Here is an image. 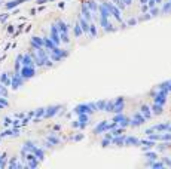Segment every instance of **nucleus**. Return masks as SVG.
Listing matches in <instances>:
<instances>
[{
    "label": "nucleus",
    "mask_w": 171,
    "mask_h": 169,
    "mask_svg": "<svg viewBox=\"0 0 171 169\" xmlns=\"http://www.w3.org/2000/svg\"><path fill=\"white\" fill-rule=\"evenodd\" d=\"M103 3H104V6H106V8L109 9L110 17H113L116 21H118V22H122V21H124V19H122V10H120V9L118 8V6H116L113 2H110V0H109V2H103Z\"/></svg>",
    "instance_id": "nucleus-1"
},
{
    "label": "nucleus",
    "mask_w": 171,
    "mask_h": 169,
    "mask_svg": "<svg viewBox=\"0 0 171 169\" xmlns=\"http://www.w3.org/2000/svg\"><path fill=\"white\" fill-rule=\"evenodd\" d=\"M145 123H146V119L143 117V114L140 111H136L129 117V126L131 128H138V126H141V125H145Z\"/></svg>",
    "instance_id": "nucleus-2"
},
{
    "label": "nucleus",
    "mask_w": 171,
    "mask_h": 169,
    "mask_svg": "<svg viewBox=\"0 0 171 169\" xmlns=\"http://www.w3.org/2000/svg\"><path fill=\"white\" fill-rule=\"evenodd\" d=\"M150 95H152V98H153V102H158V104L165 105V102H167V96H168V92H164V91L156 89V91H152Z\"/></svg>",
    "instance_id": "nucleus-3"
},
{
    "label": "nucleus",
    "mask_w": 171,
    "mask_h": 169,
    "mask_svg": "<svg viewBox=\"0 0 171 169\" xmlns=\"http://www.w3.org/2000/svg\"><path fill=\"white\" fill-rule=\"evenodd\" d=\"M107 131H110V123H109V120H101V122H98L97 126L94 128L95 135H101V134L107 132Z\"/></svg>",
    "instance_id": "nucleus-4"
},
{
    "label": "nucleus",
    "mask_w": 171,
    "mask_h": 169,
    "mask_svg": "<svg viewBox=\"0 0 171 169\" xmlns=\"http://www.w3.org/2000/svg\"><path fill=\"white\" fill-rule=\"evenodd\" d=\"M113 114H116V113H122L124 111V107H125V100H124V96H118L116 100H113Z\"/></svg>",
    "instance_id": "nucleus-5"
},
{
    "label": "nucleus",
    "mask_w": 171,
    "mask_h": 169,
    "mask_svg": "<svg viewBox=\"0 0 171 169\" xmlns=\"http://www.w3.org/2000/svg\"><path fill=\"white\" fill-rule=\"evenodd\" d=\"M49 39H51L57 46L61 43V40H60V30H58L57 24H52V27H51V37H49Z\"/></svg>",
    "instance_id": "nucleus-6"
},
{
    "label": "nucleus",
    "mask_w": 171,
    "mask_h": 169,
    "mask_svg": "<svg viewBox=\"0 0 171 169\" xmlns=\"http://www.w3.org/2000/svg\"><path fill=\"white\" fill-rule=\"evenodd\" d=\"M77 128L79 129H83L89 125V114H77Z\"/></svg>",
    "instance_id": "nucleus-7"
},
{
    "label": "nucleus",
    "mask_w": 171,
    "mask_h": 169,
    "mask_svg": "<svg viewBox=\"0 0 171 169\" xmlns=\"http://www.w3.org/2000/svg\"><path fill=\"white\" fill-rule=\"evenodd\" d=\"M170 123L171 122H161V123H155L150 126L152 131H156V132H167L170 129Z\"/></svg>",
    "instance_id": "nucleus-8"
},
{
    "label": "nucleus",
    "mask_w": 171,
    "mask_h": 169,
    "mask_svg": "<svg viewBox=\"0 0 171 169\" xmlns=\"http://www.w3.org/2000/svg\"><path fill=\"white\" fill-rule=\"evenodd\" d=\"M140 113L143 114V117L146 119V122H147V120H150V119L153 117L152 108H150V105H147V104H141V107H140Z\"/></svg>",
    "instance_id": "nucleus-9"
},
{
    "label": "nucleus",
    "mask_w": 171,
    "mask_h": 169,
    "mask_svg": "<svg viewBox=\"0 0 171 169\" xmlns=\"http://www.w3.org/2000/svg\"><path fill=\"white\" fill-rule=\"evenodd\" d=\"M80 15L85 18L86 21L92 22V12L88 9V6L85 5V2H82V5H80Z\"/></svg>",
    "instance_id": "nucleus-10"
},
{
    "label": "nucleus",
    "mask_w": 171,
    "mask_h": 169,
    "mask_svg": "<svg viewBox=\"0 0 171 169\" xmlns=\"http://www.w3.org/2000/svg\"><path fill=\"white\" fill-rule=\"evenodd\" d=\"M73 113L75 114H89V107H88V102H83V104H77L76 107L73 108Z\"/></svg>",
    "instance_id": "nucleus-11"
},
{
    "label": "nucleus",
    "mask_w": 171,
    "mask_h": 169,
    "mask_svg": "<svg viewBox=\"0 0 171 169\" xmlns=\"http://www.w3.org/2000/svg\"><path fill=\"white\" fill-rule=\"evenodd\" d=\"M110 145H116V147H124V145H125V135H124V134H120V135L112 136Z\"/></svg>",
    "instance_id": "nucleus-12"
},
{
    "label": "nucleus",
    "mask_w": 171,
    "mask_h": 169,
    "mask_svg": "<svg viewBox=\"0 0 171 169\" xmlns=\"http://www.w3.org/2000/svg\"><path fill=\"white\" fill-rule=\"evenodd\" d=\"M145 157H146V166H150V163L155 160H158V154L152 150H146L145 151Z\"/></svg>",
    "instance_id": "nucleus-13"
},
{
    "label": "nucleus",
    "mask_w": 171,
    "mask_h": 169,
    "mask_svg": "<svg viewBox=\"0 0 171 169\" xmlns=\"http://www.w3.org/2000/svg\"><path fill=\"white\" fill-rule=\"evenodd\" d=\"M141 140H138L134 135H125V145H134V147H140Z\"/></svg>",
    "instance_id": "nucleus-14"
},
{
    "label": "nucleus",
    "mask_w": 171,
    "mask_h": 169,
    "mask_svg": "<svg viewBox=\"0 0 171 169\" xmlns=\"http://www.w3.org/2000/svg\"><path fill=\"white\" fill-rule=\"evenodd\" d=\"M155 144H156V141H152V140L146 138V140H141L140 147H141V150H143V151H146V150H152V148L155 147Z\"/></svg>",
    "instance_id": "nucleus-15"
},
{
    "label": "nucleus",
    "mask_w": 171,
    "mask_h": 169,
    "mask_svg": "<svg viewBox=\"0 0 171 169\" xmlns=\"http://www.w3.org/2000/svg\"><path fill=\"white\" fill-rule=\"evenodd\" d=\"M85 2V5L88 6V9L92 12V15H97L98 14V3L95 2V0H83Z\"/></svg>",
    "instance_id": "nucleus-16"
},
{
    "label": "nucleus",
    "mask_w": 171,
    "mask_h": 169,
    "mask_svg": "<svg viewBox=\"0 0 171 169\" xmlns=\"http://www.w3.org/2000/svg\"><path fill=\"white\" fill-rule=\"evenodd\" d=\"M150 108H152L153 116H161V114L164 113V105H162V104H158V102H153Z\"/></svg>",
    "instance_id": "nucleus-17"
},
{
    "label": "nucleus",
    "mask_w": 171,
    "mask_h": 169,
    "mask_svg": "<svg viewBox=\"0 0 171 169\" xmlns=\"http://www.w3.org/2000/svg\"><path fill=\"white\" fill-rule=\"evenodd\" d=\"M60 108H61V105H52V107H48L46 111H45V117H52V116H55Z\"/></svg>",
    "instance_id": "nucleus-18"
},
{
    "label": "nucleus",
    "mask_w": 171,
    "mask_h": 169,
    "mask_svg": "<svg viewBox=\"0 0 171 169\" xmlns=\"http://www.w3.org/2000/svg\"><path fill=\"white\" fill-rule=\"evenodd\" d=\"M57 27H58V30H60V33H68V30H70V27L66 21H63V19H58L57 22Z\"/></svg>",
    "instance_id": "nucleus-19"
},
{
    "label": "nucleus",
    "mask_w": 171,
    "mask_h": 169,
    "mask_svg": "<svg viewBox=\"0 0 171 169\" xmlns=\"http://www.w3.org/2000/svg\"><path fill=\"white\" fill-rule=\"evenodd\" d=\"M112 136H113V135H112L109 131H107V132H104V138L101 140V145H103V147H109V145H110Z\"/></svg>",
    "instance_id": "nucleus-20"
},
{
    "label": "nucleus",
    "mask_w": 171,
    "mask_h": 169,
    "mask_svg": "<svg viewBox=\"0 0 171 169\" xmlns=\"http://www.w3.org/2000/svg\"><path fill=\"white\" fill-rule=\"evenodd\" d=\"M161 14H171V2L170 0H165L162 3V8H159Z\"/></svg>",
    "instance_id": "nucleus-21"
},
{
    "label": "nucleus",
    "mask_w": 171,
    "mask_h": 169,
    "mask_svg": "<svg viewBox=\"0 0 171 169\" xmlns=\"http://www.w3.org/2000/svg\"><path fill=\"white\" fill-rule=\"evenodd\" d=\"M33 74H34L33 65H26V68L22 70V76H24V77H31Z\"/></svg>",
    "instance_id": "nucleus-22"
},
{
    "label": "nucleus",
    "mask_w": 171,
    "mask_h": 169,
    "mask_svg": "<svg viewBox=\"0 0 171 169\" xmlns=\"http://www.w3.org/2000/svg\"><path fill=\"white\" fill-rule=\"evenodd\" d=\"M149 15H150V18H155V17H158L159 14H161V10H159V8H158V5L156 6H153V8H149Z\"/></svg>",
    "instance_id": "nucleus-23"
},
{
    "label": "nucleus",
    "mask_w": 171,
    "mask_h": 169,
    "mask_svg": "<svg viewBox=\"0 0 171 169\" xmlns=\"http://www.w3.org/2000/svg\"><path fill=\"white\" fill-rule=\"evenodd\" d=\"M73 31H75V36L76 37H80V36H83V31H82V27H80V24L76 21V24H75V27H73Z\"/></svg>",
    "instance_id": "nucleus-24"
},
{
    "label": "nucleus",
    "mask_w": 171,
    "mask_h": 169,
    "mask_svg": "<svg viewBox=\"0 0 171 169\" xmlns=\"http://www.w3.org/2000/svg\"><path fill=\"white\" fill-rule=\"evenodd\" d=\"M48 141L52 144V145H58L61 143V138L57 135H48Z\"/></svg>",
    "instance_id": "nucleus-25"
},
{
    "label": "nucleus",
    "mask_w": 171,
    "mask_h": 169,
    "mask_svg": "<svg viewBox=\"0 0 171 169\" xmlns=\"http://www.w3.org/2000/svg\"><path fill=\"white\" fill-rule=\"evenodd\" d=\"M97 33H98V31H97V26H95L94 21H92V22H91V26H89V37H91V39L97 37Z\"/></svg>",
    "instance_id": "nucleus-26"
},
{
    "label": "nucleus",
    "mask_w": 171,
    "mask_h": 169,
    "mask_svg": "<svg viewBox=\"0 0 171 169\" xmlns=\"http://www.w3.org/2000/svg\"><path fill=\"white\" fill-rule=\"evenodd\" d=\"M168 86H170V80H165L162 83L158 84V88L156 89H159V91H164V92H168ZM170 93V92H168Z\"/></svg>",
    "instance_id": "nucleus-27"
},
{
    "label": "nucleus",
    "mask_w": 171,
    "mask_h": 169,
    "mask_svg": "<svg viewBox=\"0 0 171 169\" xmlns=\"http://www.w3.org/2000/svg\"><path fill=\"white\" fill-rule=\"evenodd\" d=\"M95 107H97V111H104V108H106V100L95 101Z\"/></svg>",
    "instance_id": "nucleus-28"
},
{
    "label": "nucleus",
    "mask_w": 171,
    "mask_h": 169,
    "mask_svg": "<svg viewBox=\"0 0 171 169\" xmlns=\"http://www.w3.org/2000/svg\"><path fill=\"white\" fill-rule=\"evenodd\" d=\"M150 168H153V169H164L165 168V165H164V162L162 160H155L150 163Z\"/></svg>",
    "instance_id": "nucleus-29"
},
{
    "label": "nucleus",
    "mask_w": 171,
    "mask_h": 169,
    "mask_svg": "<svg viewBox=\"0 0 171 169\" xmlns=\"http://www.w3.org/2000/svg\"><path fill=\"white\" fill-rule=\"evenodd\" d=\"M118 126H120V128H129V117H127V116H124L122 117V120H120L119 123H118Z\"/></svg>",
    "instance_id": "nucleus-30"
},
{
    "label": "nucleus",
    "mask_w": 171,
    "mask_h": 169,
    "mask_svg": "<svg viewBox=\"0 0 171 169\" xmlns=\"http://www.w3.org/2000/svg\"><path fill=\"white\" fill-rule=\"evenodd\" d=\"M113 100H109V101H106V108H104V111H107V113H112L113 111Z\"/></svg>",
    "instance_id": "nucleus-31"
},
{
    "label": "nucleus",
    "mask_w": 171,
    "mask_h": 169,
    "mask_svg": "<svg viewBox=\"0 0 171 169\" xmlns=\"http://www.w3.org/2000/svg\"><path fill=\"white\" fill-rule=\"evenodd\" d=\"M33 153L37 159H43V157H45V153H43L40 148H33Z\"/></svg>",
    "instance_id": "nucleus-32"
},
{
    "label": "nucleus",
    "mask_w": 171,
    "mask_h": 169,
    "mask_svg": "<svg viewBox=\"0 0 171 169\" xmlns=\"http://www.w3.org/2000/svg\"><path fill=\"white\" fill-rule=\"evenodd\" d=\"M60 40H61V43H68L70 42L68 33H60Z\"/></svg>",
    "instance_id": "nucleus-33"
},
{
    "label": "nucleus",
    "mask_w": 171,
    "mask_h": 169,
    "mask_svg": "<svg viewBox=\"0 0 171 169\" xmlns=\"http://www.w3.org/2000/svg\"><path fill=\"white\" fill-rule=\"evenodd\" d=\"M161 160L164 162L165 168H171V157H168V156H165V157H161Z\"/></svg>",
    "instance_id": "nucleus-34"
},
{
    "label": "nucleus",
    "mask_w": 171,
    "mask_h": 169,
    "mask_svg": "<svg viewBox=\"0 0 171 169\" xmlns=\"http://www.w3.org/2000/svg\"><path fill=\"white\" fill-rule=\"evenodd\" d=\"M110 2H113V3H115V5H116V6L120 9V10H124V9L127 8V6L124 5V2H122V0H110Z\"/></svg>",
    "instance_id": "nucleus-35"
},
{
    "label": "nucleus",
    "mask_w": 171,
    "mask_h": 169,
    "mask_svg": "<svg viewBox=\"0 0 171 169\" xmlns=\"http://www.w3.org/2000/svg\"><path fill=\"white\" fill-rule=\"evenodd\" d=\"M88 107H89V114H94L95 111H97L95 102H88Z\"/></svg>",
    "instance_id": "nucleus-36"
},
{
    "label": "nucleus",
    "mask_w": 171,
    "mask_h": 169,
    "mask_svg": "<svg viewBox=\"0 0 171 169\" xmlns=\"http://www.w3.org/2000/svg\"><path fill=\"white\" fill-rule=\"evenodd\" d=\"M24 65H33V59L30 58L28 55H27L26 58H24Z\"/></svg>",
    "instance_id": "nucleus-37"
},
{
    "label": "nucleus",
    "mask_w": 171,
    "mask_h": 169,
    "mask_svg": "<svg viewBox=\"0 0 171 169\" xmlns=\"http://www.w3.org/2000/svg\"><path fill=\"white\" fill-rule=\"evenodd\" d=\"M137 22H138V21H137L136 18H131V19H128V21H127V26H136Z\"/></svg>",
    "instance_id": "nucleus-38"
},
{
    "label": "nucleus",
    "mask_w": 171,
    "mask_h": 169,
    "mask_svg": "<svg viewBox=\"0 0 171 169\" xmlns=\"http://www.w3.org/2000/svg\"><path fill=\"white\" fill-rule=\"evenodd\" d=\"M45 111H46V108H39V111L36 113V114H37V117H40V116H45Z\"/></svg>",
    "instance_id": "nucleus-39"
},
{
    "label": "nucleus",
    "mask_w": 171,
    "mask_h": 169,
    "mask_svg": "<svg viewBox=\"0 0 171 169\" xmlns=\"http://www.w3.org/2000/svg\"><path fill=\"white\" fill-rule=\"evenodd\" d=\"M141 14H146V12H147V10H149V6H147V5H141Z\"/></svg>",
    "instance_id": "nucleus-40"
},
{
    "label": "nucleus",
    "mask_w": 171,
    "mask_h": 169,
    "mask_svg": "<svg viewBox=\"0 0 171 169\" xmlns=\"http://www.w3.org/2000/svg\"><path fill=\"white\" fill-rule=\"evenodd\" d=\"M75 141H80V140H83V134H80V135H76L75 138H73Z\"/></svg>",
    "instance_id": "nucleus-41"
},
{
    "label": "nucleus",
    "mask_w": 171,
    "mask_h": 169,
    "mask_svg": "<svg viewBox=\"0 0 171 169\" xmlns=\"http://www.w3.org/2000/svg\"><path fill=\"white\" fill-rule=\"evenodd\" d=\"M122 2H124L125 6H131V5H132V0H122Z\"/></svg>",
    "instance_id": "nucleus-42"
},
{
    "label": "nucleus",
    "mask_w": 171,
    "mask_h": 169,
    "mask_svg": "<svg viewBox=\"0 0 171 169\" xmlns=\"http://www.w3.org/2000/svg\"><path fill=\"white\" fill-rule=\"evenodd\" d=\"M170 2H171V0H170Z\"/></svg>",
    "instance_id": "nucleus-43"
}]
</instances>
